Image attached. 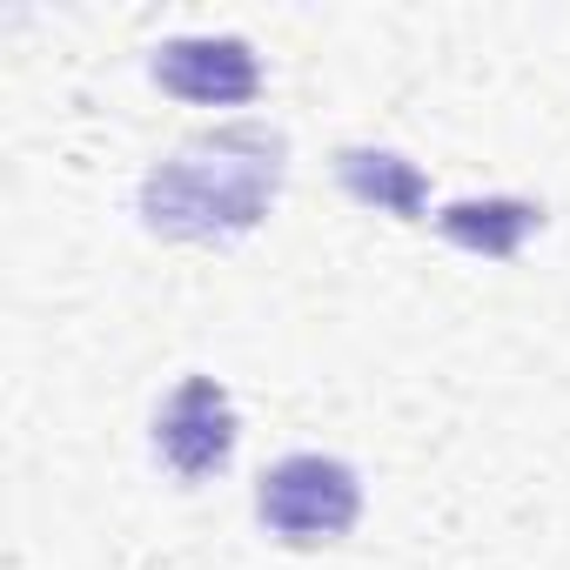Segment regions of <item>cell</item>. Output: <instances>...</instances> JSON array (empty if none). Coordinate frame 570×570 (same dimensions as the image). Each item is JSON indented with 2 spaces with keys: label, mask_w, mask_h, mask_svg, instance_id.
<instances>
[{
  "label": "cell",
  "mask_w": 570,
  "mask_h": 570,
  "mask_svg": "<svg viewBox=\"0 0 570 570\" xmlns=\"http://www.w3.org/2000/svg\"><path fill=\"white\" fill-rule=\"evenodd\" d=\"M282 135L268 128H215L188 148H175L141 181V222L175 242H215L242 235L268 215L282 188Z\"/></svg>",
  "instance_id": "6da1fadb"
},
{
  "label": "cell",
  "mask_w": 570,
  "mask_h": 570,
  "mask_svg": "<svg viewBox=\"0 0 570 570\" xmlns=\"http://www.w3.org/2000/svg\"><path fill=\"white\" fill-rule=\"evenodd\" d=\"M336 175H343V188H350L356 202L390 208V215H403V222H416L423 202H430L423 168L403 161V155H390V148H343V155H336Z\"/></svg>",
  "instance_id": "8992f818"
},
{
  "label": "cell",
  "mask_w": 570,
  "mask_h": 570,
  "mask_svg": "<svg viewBox=\"0 0 570 570\" xmlns=\"http://www.w3.org/2000/svg\"><path fill=\"white\" fill-rule=\"evenodd\" d=\"M255 517L282 543H303V550L309 543H336L363 517V483L336 456H282L275 470H262Z\"/></svg>",
  "instance_id": "7a4b0ae2"
},
{
  "label": "cell",
  "mask_w": 570,
  "mask_h": 570,
  "mask_svg": "<svg viewBox=\"0 0 570 570\" xmlns=\"http://www.w3.org/2000/svg\"><path fill=\"white\" fill-rule=\"evenodd\" d=\"M443 242L470 248V255H490V262H510L523 248L530 228H543V208L523 202V195H483V202H450L436 215Z\"/></svg>",
  "instance_id": "5b68a950"
},
{
  "label": "cell",
  "mask_w": 570,
  "mask_h": 570,
  "mask_svg": "<svg viewBox=\"0 0 570 570\" xmlns=\"http://www.w3.org/2000/svg\"><path fill=\"white\" fill-rule=\"evenodd\" d=\"M155 450L181 483H202L215 470H228L235 456V403L215 376H181L175 396L155 416Z\"/></svg>",
  "instance_id": "3957f363"
},
{
  "label": "cell",
  "mask_w": 570,
  "mask_h": 570,
  "mask_svg": "<svg viewBox=\"0 0 570 570\" xmlns=\"http://www.w3.org/2000/svg\"><path fill=\"white\" fill-rule=\"evenodd\" d=\"M155 81L202 108H242L262 95V61L235 35H181L155 48Z\"/></svg>",
  "instance_id": "277c9868"
}]
</instances>
